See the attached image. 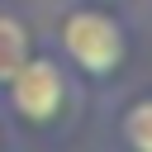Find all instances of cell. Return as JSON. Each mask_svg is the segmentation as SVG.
<instances>
[{
  "label": "cell",
  "mask_w": 152,
  "mask_h": 152,
  "mask_svg": "<svg viewBox=\"0 0 152 152\" xmlns=\"http://www.w3.org/2000/svg\"><path fill=\"white\" fill-rule=\"evenodd\" d=\"M28 52H33V38H28V28H24V19H14V14H0V86L28 62Z\"/></svg>",
  "instance_id": "cell-3"
},
{
  "label": "cell",
  "mask_w": 152,
  "mask_h": 152,
  "mask_svg": "<svg viewBox=\"0 0 152 152\" xmlns=\"http://www.w3.org/2000/svg\"><path fill=\"white\" fill-rule=\"evenodd\" d=\"M10 95V109L24 119V124H52L62 109H66V95H71V81L62 71L57 57L48 52H28V62L0 86Z\"/></svg>",
  "instance_id": "cell-2"
},
{
  "label": "cell",
  "mask_w": 152,
  "mask_h": 152,
  "mask_svg": "<svg viewBox=\"0 0 152 152\" xmlns=\"http://www.w3.org/2000/svg\"><path fill=\"white\" fill-rule=\"evenodd\" d=\"M57 48H62V57H66L81 76L104 81V76H114V71L124 66V57H128V33H124V24H119L109 10L81 5V10H71V14L57 24Z\"/></svg>",
  "instance_id": "cell-1"
},
{
  "label": "cell",
  "mask_w": 152,
  "mask_h": 152,
  "mask_svg": "<svg viewBox=\"0 0 152 152\" xmlns=\"http://www.w3.org/2000/svg\"><path fill=\"white\" fill-rule=\"evenodd\" d=\"M124 142H128V152H152V104H147V95H138L124 109Z\"/></svg>",
  "instance_id": "cell-4"
}]
</instances>
